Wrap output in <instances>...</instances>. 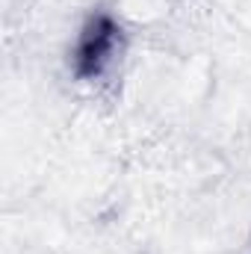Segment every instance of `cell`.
Segmentation results:
<instances>
[{
  "mask_svg": "<svg viewBox=\"0 0 251 254\" xmlns=\"http://www.w3.org/2000/svg\"><path fill=\"white\" fill-rule=\"evenodd\" d=\"M119 48V27L101 15L95 21H89V27L83 30L77 51H74V68L80 77H98L107 65L113 63Z\"/></svg>",
  "mask_w": 251,
  "mask_h": 254,
  "instance_id": "6da1fadb",
  "label": "cell"
}]
</instances>
